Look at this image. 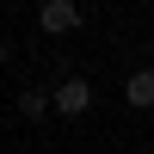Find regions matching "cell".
Listing matches in <instances>:
<instances>
[{"label":"cell","mask_w":154,"mask_h":154,"mask_svg":"<svg viewBox=\"0 0 154 154\" xmlns=\"http://www.w3.org/2000/svg\"><path fill=\"white\" fill-rule=\"evenodd\" d=\"M43 99H49V111H62V117H86V111H93V80H86V74H68V80H56Z\"/></svg>","instance_id":"obj_1"},{"label":"cell","mask_w":154,"mask_h":154,"mask_svg":"<svg viewBox=\"0 0 154 154\" xmlns=\"http://www.w3.org/2000/svg\"><path fill=\"white\" fill-rule=\"evenodd\" d=\"M80 19H86V12L74 6V0H43V6H37V25H43L49 37H68V31H80Z\"/></svg>","instance_id":"obj_2"},{"label":"cell","mask_w":154,"mask_h":154,"mask_svg":"<svg viewBox=\"0 0 154 154\" xmlns=\"http://www.w3.org/2000/svg\"><path fill=\"white\" fill-rule=\"evenodd\" d=\"M123 105H130V111H148L154 105V74L148 68H136L130 80H123Z\"/></svg>","instance_id":"obj_3"},{"label":"cell","mask_w":154,"mask_h":154,"mask_svg":"<svg viewBox=\"0 0 154 154\" xmlns=\"http://www.w3.org/2000/svg\"><path fill=\"white\" fill-rule=\"evenodd\" d=\"M43 111H49L43 86H25V93H19V117H43Z\"/></svg>","instance_id":"obj_4"}]
</instances>
